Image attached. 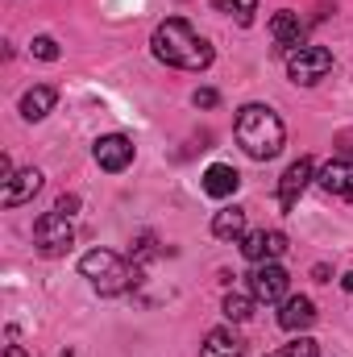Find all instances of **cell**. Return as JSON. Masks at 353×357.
Segmentation results:
<instances>
[{"instance_id":"obj_11","label":"cell","mask_w":353,"mask_h":357,"mask_svg":"<svg viewBox=\"0 0 353 357\" xmlns=\"http://www.w3.org/2000/svg\"><path fill=\"white\" fill-rule=\"evenodd\" d=\"M278 324H283L287 333L312 328V324H316V303H312L308 295H287V299H283V312H278Z\"/></svg>"},{"instance_id":"obj_4","label":"cell","mask_w":353,"mask_h":357,"mask_svg":"<svg viewBox=\"0 0 353 357\" xmlns=\"http://www.w3.org/2000/svg\"><path fill=\"white\" fill-rule=\"evenodd\" d=\"M329 71H333V50H329V46H299V50L287 54V75H291V84H299V88L320 84Z\"/></svg>"},{"instance_id":"obj_5","label":"cell","mask_w":353,"mask_h":357,"mask_svg":"<svg viewBox=\"0 0 353 357\" xmlns=\"http://www.w3.org/2000/svg\"><path fill=\"white\" fill-rule=\"evenodd\" d=\"M33 245H38V254H46V258L67 254V250L75 245L71 216H63V212H46V216H38V225H33Z\"/></svg>"},{"instance_id":"obj_24","label":"cell","mask_w":353,"mask_h":357,"mask_svg":"<svg viewBox=\"0 0 353 357\" xmlns=\"http://www.w3.org/2000/svg\"><path fill=\"white\" fill-rule=\"evenodd\" d=\"M13 175H17V171H13V158L0 154V183H13Z\"/></svg>"},{"instance_id":"obj_12","label":"cell","mask_w":353,"mask_h":357,"mask_svg":"<svg viewBox=\"0 0 353 357\" xmlns=\"http://www.w3.org/2000/svg\"><path fill=\"white\" fill-rule=\"evenodd\" d=\"M38 191H42V171H38V167H25V171H17V175H13V183H4L0 204H4V208H17V204L33 199Z\"/></svg>"},{"instance_id":"obj_8","label":"cell","mask_w":353,"mask_h":357,"mask_svg":"<svg viewBox=\"0 0 353 357\" xmlns=\"http://www.w3.org/2000/svg\"><path fill=\"white\" fill-rule=\"evenodd\" d=\"M312 175H316L312 158H295V162L283 171V178H278V208H283V212H291V208L299 204V195H303V187L312 183Z\"/></svg>"},{"instance_id":"obj_21","label":"cell","mask_w":353,"mask_h":357,"mask_svg":"<svg viewBox=\"0 0 353 357\" xmlns=\"http://www.w3.org/2000/svg\"><path fill=\"white\" fill-rule=\"evenodd\" d=\"M29 50H33V59H42V63H54V59H59V42H54V38H46V33H42V38H33V46H29Z\"/></svg>"},{"instance_id":"obj_13","label":"cell","mask_w":353,"mask_h":357,"mask_svg":"<svg viewBox=\"0 0 353 357\" xmlns=\"http://www.w3.org/2000/svg\"><path fill=\"white\" fill-rule=\"evenodd\" d=\"M316 183H320L329 195H337V199H353V162H345V158L329 162V167L316 175Z\"/></svg>"},{"instance_id":"obj_27","label":"cell","mask_w":353,"mask_h":357,"mask_svg":"<svg viewBox=\"0 0 353 357\" xmlns=\"http://www.w3.org/2000/svg\"><path fill=\"white\" fill-rule=\"evenodd\" d=\"M63 357H71V354H63Z\"/></svg>"},{"instance_id":"obj_6","label":"cell","mask_w":353,"mask_h":357,"mask_svg":"<svg viewBox=\"0 0 353 357\" xmlns=\"http://www.w3.org/2000/svg\"><path fill=\"white\" fill-rule=\"evenodd\" d=\"M91 158H96V167H100V171L117 175V171H125V167L133 162V142H129L125 133H104V137H96Z\"/></svg>"},{"instance_id":"obj_16","label":"cell","mask_w":353,"mask_h":357,"mask_svg":"<svg viewBox=\"0 0 353 357\" xmlns=\"http://www.w3.org/2000/svg\"><path fill=\"white\" fill-rule=\"evenodd\" d=\"M212 233H216L220 241L246 237V208H220V212L212 216Z\"/></svg>"},{"instance_id":"obj_22","label":"cell","mask_w":353,"mask_h":357,"mask_svg":"<svg viewBox=\"0 0 353 357\" xmlns=\"http://www.w3.org/2000/svg\"><path fill=\"white\" fill-rule=\"evenodd\" d=\"M191 104H195V108H216V104H220V96H216L212 88H200L195 96H191Z\"/></svg>"},{"instance_id":"obj_10","label":"cell","mask_w":353,"mask_h":357,"mask_svg":"<svg viewBox=\"0 0 353 357\" xmlns=\"http://www.w3.org/2000/svg\"><path fill=\"white\" fill-rule=\"evenodd\" d=\"M270 38H274L278 50H299L303 46V21H299V13H291V8L274 13L270 17Z\"/></svg>"},{"instance_id":"obj_20","label":"cell","mask_w":353,"mask_h":357,"mask_svg":"<svg viewBox=\"0 0 353 357\" xmlns=\"http://www.w3.org/2000/svg\"><path fill=\"white\" fill-rule=\"evenodd\" d=\"M266 357H320V349H316V341L299 337V341H291V345H283V349H274V354H266Z\"/></svg>"},{"instance_id":"obj_17","label":"cell","mask_w":353,"mask_h":357,"mask_svg":"<svg viewBox=\"0 0 353 357\" xmlns=\"http://www.w3.org/2000/svg\"><path fill=\"white\" fill-rule=\"evenodd\" d=\"M200 357H241V341H237L229 328H212V333L204 337Z\"/></svg>"},{"instance_id":"obj_23","label":"cell","mask_w":353,"mask_h":357,"mask_svg":"<svg viewBox=\"0 0 353 357\" xmlns=\"http://www.w3.org/2000/svg\"><path fill=\"white\" fill-rule=\"evenodd\" d=\"M75 208H80V195H59V204H54V212H63V216H75Z\"/></svg>"},{"instance_id":"obj_9","label":"cell","mask_w":353,"mask_h":357,"mask_svg":"<svg viewBox=\"0 0 353 357\" xmlns=\"http://www.w3.org/2000/svg\"><path fill=\"white\" fill-rule=\"evenodd\" d=\"M241 254L250 258V262H274V258H283L287 254V237L278 233V229H258V233H246L241 237Z\"/></svg>"},{"instance_id":"obj_3","label":"cell","mask_w":353,"mask_h":357,"mask_svg":"<svg viewBox=\"0 0 353 357\" xmlns=\"http://www.w3.org/2000/svg\"><path fill=\"white\" fill-rule=\"evenodd\" d=\"M80 274L88 278L100 295H121V291H129V282H137V266L129 270V262L121 254H112V250L84 254L80 258Z\"/></svg>"},{"instance_id":"obj_1","label":"cell","mask_w":353,"mask_h":357,"mask_svg":"<svg viewBox=\"0 0 353 357\" xmlns=\"http://www.w3.org/2000/svg\"><path fill=\"white\" fill-rule=\"evenodd\" d=\"M150 46H154V59H158V63L179 67V71H208V67H212V46H208V38H200L183 17L158 21Z\"/></svg>"},{"instance_id":"obj_18","label":"cell","mask_w":353,"mask_h":357,"mask_svg":"<svg viewBox=\"0 0 353 357\" xmlns=\"http://www.w3.org/2000/svg\"><path fill=\"white\" fill-rule=\"evenodd\" d=\"M254 303H258L254 295H241V291H229V295H225V316H229L233 324H241V320H250V316H254Z\"/></svg>"},{"instance_id":"obj_2","label":"cell","mask_w":353,"mask_h":357,"mask_svg":"<svg viewBox=\"0 0 353 357\" xmlns=\"http://www.w3.org/2000/svg\"><path fill=\"white\" fill-rule=\"evenodd\" d=\"M237 146H241L250 158H258V162L278 158L283 146H287V129H283L278 112L266 108V104H246V108L237 112Z\"/></svg>"},{"instance_id":"obj_14","label":"cell","mask_w":353,"mask_h":357,"mask_svg":"<svg viewBox=\"0 0 353 357\" xmlns=\"http://www.w3.org/2000/svg\"><path fill=\"white\" fill-rule=\"evenodd\" d=\"M237 187H241V175H237L233 167H225V162H212V167L204 171V191H208L212 199H229Z\"/></svg>"},{"instance_id":"obj_7","label":"cell","mask_w":353,"mask_h":357,"mask_svg":"<svg viewBox=\"0 0 353 357\" xmlns=\"http://www.w3.org/2000/svg\"><path fill=\"white\" fill-rule=\"evenodd\" d=\"M287 287H291V278L278 262H258V270L250 274V295L262 299V303H283Z\"/></svg>"},{"instance_id":"obj_25","label":"cell","mask_w":353,"mask_h":357,"mask_svg":"<svg viewBox=\"0 0 353 357\" xmlns=\"http://www.w3.org/2000/svg\"><path fill=\"white\" fill-rule=\"evenodd\" d=\"M341 287H345V291H353V270H350V274H341Z\"/></svg>"},{"instance_id":"obj_15","label":"cell","mask_w":353,"mask_h":357,"mask_svg":"<svg viewBox=\"0 0 353 357\" xmlns=\"http://www.w3.org/2000/svg\"><path fill=\"white\" fill-rule=\"evenodd\" d=\"M54 100H59V91L46 88V84H38V88H29L21 96V116H25V121H42V116H50Z\"/></svg>"},{"instance_id":"obj_19","label":"cell","mask_w":353,"mask_h":357,"mask_svg":"<svg viewBox=\"0 0 353 357\" xmlns=\"http://www.w3.org/2000/svg\"><path fill=\"white\" fill-rule=\"evenodd\" d=\"M212 8H216V13H229V17H237L241 25H250V21H254V13H258V0H212Z\"/></svg>"},{"instance_id":"obj_26","label":"cell","mask_w":353,"mask_h":357,"mask_svg":"<svg viewBox=\"0 0 353 357\" xmlns=\"http://www.w3.org/2000/svg\"><path fill=\"white\" fill-rule=\"evenodd\" d=\"M4 357H25V349H21V345H8V354Z\"/></svg>"}]
</instances>
